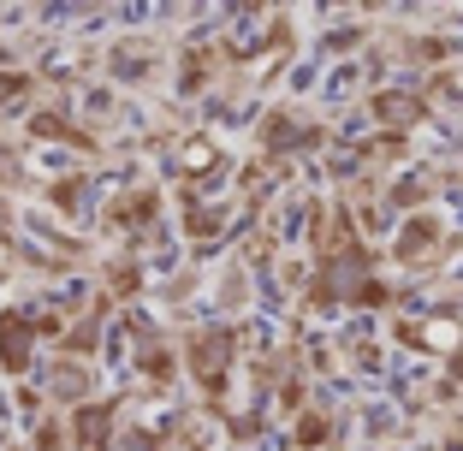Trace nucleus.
Listing matches in <instances>:
<instances>
[{
  "label": "nucleus",
  "mask_w": 463,
  "mask_h": 451,
  "mask_svg": "<svg viewBox=\"0 0 463 451\" xmlns=\"http://www.w3.org/2000/svg\"><path fill=\"white\" fill-rule=\"evenodd\" d=\"M191 351H196V381H203L208 392L220 398V386H226V351H232V333H220V327H214V333H196Z\"/></svg>",
  "instance_id": "f257e3e1"
},
{
  "label": "nucleus",
  "mask_w": 463,
  "mask_h": 451,
  "mask_svg": "<svg viewBox=\"0 0 463 451\" xmlns=\"http://www.w3.org/2000/svg\"><path fill=\"white\" fill-rule=\"evenodd\" d=\"M434 244H439V220L434 214H416L404 226V238H398V261H422Z\"/></svg>",
  "instance_id": "f03ea898"
},
{
  "label": "nucleus",
  "mask_w": 463,
  "mask_h": 451,
  "mask_svg": "<svg viewBox=\"0 0 463 451\" xmlns=\"http://www.w3.org/2000/svg\"><path fill=\"white\" fill-rule=\"evenodd\" d=\"M398 339H404V344H428V351H439V344H458V327H451V321H434V327H416V321H404V327H398Z\"/></svg>",
  "instance_id": "7ed1b4c3"
},
{
  "label": "nucleus",
  "mask_w": 463,
  "mask_h": 451,
  "mask_svg": "<svg viewBox=\"0 0 463 451\" xmlns=\"http://www.w3.org/2000/svg\"><path fill=\"white\" fill-rule=\"evenodd\" d=\"M374 113H381V119H392V125L422 119V96H374Z\"/></svg>",
  "instance_id": "20e7f679"
},
{
  "label": "nucleus",
  "mask_w": 463,
  "mask_h": 451,
  "mask_svg": "<svg viewBox=\"0 0 463 451\" xmlns=\"http://www.w3.org/2000/svg\"><path fill=\"white\" fill-rule=\"evenodd\" d=\"M298 439H303V451L315 446V439H327V416H303V428H298Z\"/></svg>",
  "instance_id": "39448f33"
}]
</instances>
